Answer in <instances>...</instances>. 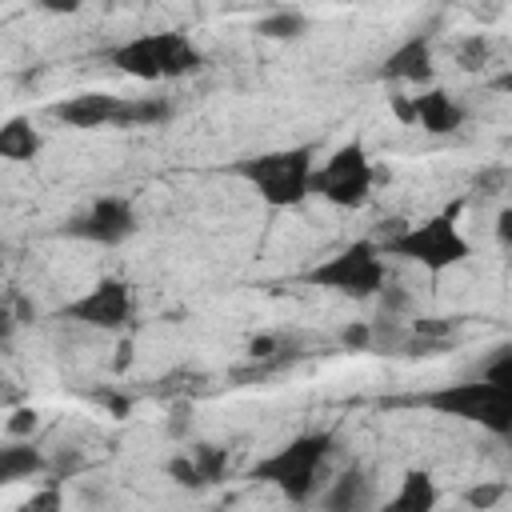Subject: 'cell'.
Wrapping results in <instances>:
<instances>
[{
	"label": "cell",
	"instance_id": "obj_1",
	"mask_svg": "<svg viewBox=\"0 0 512 512\" xmlns=\"http://www.w3.org/2000/svg\"><path fill=\"white\" fill-rule=\"evenodd\" d=\"M232 176L248 180L256 188V196L268 208H296L308 192H312V144L300 148H276V152H260V156H244L228 168Z\"/></svg>",
	"mask_w": 512,
	"mask_h": 512
},
{
	"label": "cell",
	"instance_id": "obj_2",
	"mask_svg": "<svg viewBox=\"0 0 512 512\" xmlns=\"http://www.w3.org/2000/svg\"><path fill=\"white\" fill-rule=\"evenodd\" d=\"M328 452H332V432H304V436L288 440L284 448H276L272 456H264L260 464H252V480L280 488L292 504H308L320 484L316 476H320Z\"/></svg>",
	"mask_w": 512,
	"mask_h": 512
},
{
	"label": "cell",
	"instance_id": "obj_3",
	"mask_svg": "<svg viewBox=\"0 0 512 512\" xmlns=\"http://www.w3.org/2000/svg\"><path fill=\"white\" fill-rule=\"evenodd\" d=\"M108 60L136 80H176L200 68V48L184 32H144L112 48Z\"/></svg>",
	"mask_w": 512,
	"mask_h": 512
},
{
	"label": "cell",
	"instance_id": "obj_4",
	"mask_svg": "<svg viewBox=\"0 0 512 512\" xmlns=\"http://www.w3.org/2000/svg\"><path fill=\"white\" fill-rule=\"evenodd\" d=\"M456 212H460V204H452L448 212H440L424 224L400 228L396 236H388L380 244V252L384 256H404V260L428 268L432 276L444 272V268H456L460 260H468V240L456 228Z\"/></svg>",
	"mask_w": 512,
	"mask_h": 512
},
{
	"label": "cell",
	"instance_id": "obj_5",
	"mask_svg": "<svg viewBox=\"0 0 512 512\" xmlns=\"http://www.w3.org/2000/svg\"><path fill=\"white\" fill-rule=\"evenodd\" d=\"M420 404H428V408L440 412V416H456V420L480 424V428L492 432V436H512V396L500 392L496 384H488L484 376H480V380H464V384L436 388V392H428Z\"/></svg>",
	"mask_w": 512,
	"mask_h": 512
},
{
	"label": "cell",
	"instance_id": "obj_6",
	"mask_svg": "<svg viewBox=\"0 0 512 512\" xmlns=\"http://www.w3.org/2000/svg\"><path fill=\"white\" fill-rule=\"evenodd\" d=\"M308 284L316 288H328V292H340V296H352V300H368L376 292H384V252L376 240H356L348 248H340L332 260L316 264L308 276Z\"/></svg>",
	"mask_w": 512,
	"mask_h": 512
},
{
	"label": "cell",
	"instance_id": "obj_7",
	"mask_svg": "<svg viewBox=\"0 0 512 512\" xmlns=\"http://www.w3.org/2000/svg\"><path fill=\"white\" fill-rule=\"evenodd\" d=\"M372 180H376V172H372V160L364 156L360 140H348L312 172V192L336 208H360L372 196Z\"/></svg>",
	"mask_w": 512,
	"mask_h": 512
},
{
	"label": "cell",
	"instance_id": "obj_8",
	"mask_svg": "<svg viewBox=\"0 0 512 512\" xmlns=\"http://www.w3.org/2000/svg\"><path fill=\"white\" fill-rule=\"evenodd\" d=\"M60 316L88 324V328H100V332H120L132 320V288L120 276H100L84 296L68 300L60 308Z\"/></svg>",
	"mask_w": 512,
	"mask_h": 512
},
{
	"label": "cell",
	"instance_id": "obj_9",
	"mask_svg": "<svg viewBox=\"0 0 512 512\" xmlns=\"http://www.w3.org/2000/svg\"><path fill=\"white\" fill-rule=\"evenodd\" d=\"M64 232L80 236V240H92V244H124L136 232V208L128 200H120V196H100Z\"/></svg>",
	"mask_w": 512,
	"mask_h": 512
},
{
	"label": "cell",
	"instance_id": "obj_10",
	"mask_svg": "<svg viewBox=\"0 0 512 512\" xmlns=\"http://www.w3.org/2000/svg\"><path fill=\"white\" fill-rule=\"evenodd\" d=\"M124 108L128 96H112V92H80L68 96L60 104H52V116L64 120L68 128H108V124H124Z\"/></svg>",
	"mask_w": 512,
	"mask_h": 512
},
{
	"label": "cell",
	"instance_id": "obj_11",
	"mask_svg": "<svg viewBox=\"0 0 512 512\" xmlns=\"http://www.w3.org/2000/svg\"><path fill=\"white\" fill-rule=\"evenodd\" d=\"M380 76L384 80H408V84L432 80V44H428V36H408L396 52H388Z\"/></svg>",
	"mask_w": 512,
	"mask_h": 512
},
{
	"label": "cell",
	"instance_id": "obj_12",
	"mask_svg": "<svg viewBox=\"0 0 512 512\" xmlns=\"http://www.w3.org/2000/svg\"><path fill=\"white\" fill-rule=\"evenodd\" d=\"M416 120H420L424 132L448 136V132H456V128L464 124V108H460L444 88H432V92L416 96Z\"/></svg>",
	"mask_w": 512,
	"mask_h": 512
},
{
	"label": "cell",
	"instance_id": "obj_13",
	"mask_svg": "<svg viewBox=\"0 0 512 512\" xmlns=\"http://www.w3.org/2000/svg\"><path fill=\"white\" fill-rule=\"evenodd\" d=\"M436 500H440V492H436L432 476L420 472V468H412V472H404L400 492L388 500V508L392 512H428V508H436Z\"/></svg>",
	"mask_w": 512,
	"mask_h": 512
},
{
	"label": "cell",
	"instance_id": "obj_14",
	"mask_svg": "<svg viewBox=\"0 0 512 512\" xmlns=\"http://www.w3.org/2000/svg\"><path fill=\"white\" fill-rule=\"evenodd\" d=\"M40 152V132L28 116H8L0 128V156L4 160H32Z\"/></svg>",
	"mask_w": 512,
	"mask_h": 512
},
{
	"label": "cell",
	"instance_id": "obj_15",
	"mask_svg": "<svg viewBox=\"0 0 512 512\" xmlns=\"http://www.w3.org/2000/svg\"><path fill=\"white\" fill-rule=\"evenodd\" d=\"M48 460L28 444V440H16V444H4L0 448V484H16V480H28L36 472H44Z\"/></svg>",
	"mask_w": 512,
	"mask_h": 512
},
{
	"label": "cell",
	"instance_id": "obj_16",
	"mask_svg": "<svg viewBox=\"0 0 512 512\" xmlns=\"http://www.w3.org/2000/svg\"><path fill=\"white\" fill-rule=\"evenodd\" d=\"M368 500H372V492H368V476H364L360 468H352V472H344V476L332 484V492L324 496V508L352 512V508H364Z\"/></svg>",
	"mask_w": 512,
	"mask_h": 512
},
{
	"label": "cell",
	"instance_id": "obj_17",
	"mask_svg": "<svg viewBox=\"0 0 512 512\" xmlns=\"http://www.w3.org/2000/svg\"><path fill=\"white\" fill-rule=\"evenodd\" d=\"M256 32H260L264 40H300V36L308 32V20H304V12L284 8V12L260 16V20H256Z\"/></svg>",
	"mask_w": 512,
	"mask_h": 512
},
{
	"label": "cell",
	"instance_id": "obj_18",
	"mask_svg": "<svg viewBox=\"0 0 512 512\" xmlns=\"http://www.w3.org/2000/svg\"><path fill=\"white\" fill-rule=\"evenodd\" d=\"M168 116H172L168 100H160V96H128V108H124V124L120 128H128V124H160Z\"/></svg>",
	"mask_w": 512,
	"mask_h": 512
},
{
	"label": "cell",
	"instance_id": "obj_19",
	"mask_svg": "<svg viewBox=\"0 0 512 512\" xmlns=\"http://www.w3.org/2000/svg\"><path fill=\"white\" fill-rule=\"evenodd\" d=\"M192 460L200 464L208 484H220L228 472V448H220V444H192Z\"/></svg>",
	"mask_w": 512,
	"mask_h": 512
},
{
	"label": "cell",
	"instance_id": "obj_20",
	"mask_svg": "<svg viewBox=\"0 0 512 512\" xmlns=\"http://www.w3.org/2000/svg\"><path fill=\"white\" fill-rule=\"evenodd\" d=\"M164 472H168V476H172L180 488H192V492H196V488H208V480H204L200 464L192 460V452H184V456H172Z\"/></svg>",
	"mask_w": 512,
	"mask_h": 512
},
{
	"label": "cell",
	"instance_id": "obj_21",
	"mask_svg": "<svg viewBox=\"0 0 512 512\" xmlns=\"http://www.w3.org/2000/svg\"><path fill=\"white\" fill-rule=\"evenodd\" d=\"M456 64L464 68V72H480L484 64H488V40L476 32V36H464L460 44H456Z\"/></svg>",
	"mask_w": 512,
	"mask_h": 512
},
{
	"label": "cell",
	"instance_id": "obj_22",
	"mask_svg": "<svg viewBox=\"0 0 512 512\" xmlns=\"http://www.w3.org/2000/svg\"><path fill=\"white\" fill-rule=\"evenodd\" d=\"M488 384H496L500 392H508L512 396V348H500L488 364H484V372H480Z\"/></svg>",
	"mask_w": 512,
	"mask_h": 512
},
{
	"label": "cell",
	"instance_id": "obj_23",
	"mask_svg": "<svg viewBox=\"0 0 512 512\" xmlns=\"http://www.w3.org/2000/svg\"><path fill=\"white\" fill-rule=\"evenodd\" d=\"M372 340H376V328L364 324V320H352V324L340 328V344L348 352H364V348H372Z\"/></svg>",
	"mask_w": 512,
	"mask_h": 512
},
{
	"label": "cell",
	"instance_id": "obj_24",
	"mask_svg": "<svg viewBox=\"0 0 512 512\" xmlns=\"http://www.w3.org/2000/svg\"><path fill=\"white\" fill-rule=\"evenodd\" d=\"M504 484H496V480H488V484H476V488H468L464 492V504H472V508H492L496 500H504Z\"/></svg>",
	"mask_w": 512,
	"mask_h": 512
},
{
	"label": "cell",
	"instance_id": "obj_25",
	"mask_svg": "<svg viewBox=\"0 0 512 512\" xmlns=\"http://www.w3.org/2000/svg\"><path fill=\"white\" fill-rule=\"evenodd\" d=\"M4 432H8L12 440L32 436V432H36V412H32V408H16V412L8 416V424H4Z\"/></svg>",
	"mask_w": 512,
	"mask_h": 512
},
{
	"label": "cell",
	"instance_id": "obj_26",
	"mask_svg": "<svg viewBox=\"0 0 512 512\" xmlns=\"http://www.w3.org/2000/svg\"><path fill=\"white\" fill-rule=\"evenodd\" d=\"M20 508H24V512H44V508H48V512H56V508H60V492H56V484H52V488H44V492H32Z\"/></svg>",
	"mask_w": 512,
	"mask_h": 512
},
{
	"label": "cell",
	"instance_id": "obj_27",
	"mask_svg": "<svg viewBox=\"0 0 512 512\" xmlns=\"http://www.w3.org/2000/svg\"><path fill=\"white\" fill-rule=\"evenodd\" d=\"M388 104H392L396 120H404V124H416V96H400V92H392V96H388Z\"/></svg>",
	"mask_w": 512,
	"mask_h": 512
},
{
	"label": "cell",
	"instance_id": "obj_28",
	"mask_svg": "<svg viewBox=\"0 0 512 512\" xmlns=\"http://www.w3.org/2000/svg\"><path fill=\"white\" fill-rule=\"evenodd\" d=\"M496 240L504 248H512V208H500L496 212Z\"/></svg>",
	"mask_w": 512,
	"mask_h": 512
},
{
	"label": "cell",
	"instance_id": "obj_29",
	"mask_svg": "<svg viewBox=\"0 0 512 512\" xmlns=\"http://www.w3.org/2000/svg\"><path fill=\"white\" fill-rule=\"evenodd\" d=\"M40 8L52 12V16H72V12L84 8V0H40Z\"/></svg>",
	"mask_w": 512,
	"mask_h": 512
},
{
	"label": "cell",
	"instance_id": "obj_30",
	"mask_svg": "<svg viewBox=\"0 0 512 512\" xmlns=\"http://www.w3.org/2000/svg\"><path fill=\"white\" fill-rule=\"evenodd\" d=\"M272 348H276V336H256V340L248 344V352H252L256 360H264V356H272Z\"/></svg>",
	"mask_w": 512,
	"mask_h": 512
},
{
	"label": "cell",
	"instance_id": "obj_31",
	"mask_svg": "<svg viewBox=\"0 0 512 512\" xmlns=\"http://www.w3.org/2000/svg\"><path fill=\"white\" fill-rule=\"evenodd\" d=\"M168 432H172V436H184V432H188V408H176V412H172Z\"/></svg>",
	"mask_w": 512,
	"mask_h": 512
},
{
	"label": "cell",
	"instance_id": "obj_32",
	"mask_svg": "<svg viewBox=\"0 0 512 512\" xmlns=\"http://www.w3.org/2000/svg\"><path fill=\"white\" fill-rule=\"evenodd\" d=\"M488 88H492V92H508V96H512V68H508V72H500V76H492V80H488Z\"/></svg>",
	"mask_w": 512,
	"mask_h": 512
}]
</instances>
